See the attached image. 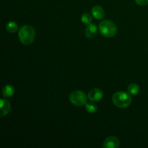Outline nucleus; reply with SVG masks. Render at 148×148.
I'll list each match as a JSON object with an SVG mask.
<instances>
[{"label": "nucleus", "mask_w": 148, "mask_h": 148, "mask_svg": "<svg viewBox=\"0 0 148 148\" xmlns=\"http://www.w3.org/2000/svg\"><path fill=\"white\" fill-rule=\"evenodd\" d=\"M119 145V140L114 136L107 137L103 143V147L104 148H118Z\"/></svg>", "instance_id": "obj_6"}, {"label": "nucleus", "mask_w": 148, "mask_h": 148, "mask_svg": "<svg viewBox=\"0 0 148 148\" xmlns=\"http://www.w3.org/2000/svg\"><path fill=\"white\" fill-rule=\"evenodd\" d=\"M19 39L25 46L32 44L36 37V30L32 26L25 25L20 29L18 33Z\"/></svg>", "instance_id": "obj_1"}, {"label": "nucleus", "mask_w": 148, "mask_h": 148, "mask_svg": "<svg viewBox=\"0 0 148 148\" xmlns=\"http://www.w3.org/2000/svg\"><path fill=\"white\" fill-rule=\"evenodd\" d=\"M69 98L71 103L76 106H82L85 105V103H87L86 94L79 90L71 92Z\"/></svg>", "instance_id": "obj_4"}, {"label": "nucleus", "mask_w": 148, "mask_h": 148, "mask_svg": "<svg viewBox=\"0 0 148 148\" xmlns=\"http://www.w3.org/2000/svg\"><path fill=\"white\" fill-rule=\"evenodd\" d=\"M85 110L88 111L89 114H95L98 111V107L94 103H88L87 102L85 105Z\"/></svg>", "instance_id": "obj_13"}, {"label": "nucleus", "mask_w": 148, "mask_h": 148, "mask_svg": "<svg viewBox=\"0 0 148 148\" xmlns=\"http://www.w3.org/2000/svg\"><path fill=\"white\" fill-rule=\"evenodd\" d=\"M92 14L97 20H101L105 16V11L101 6L95 5L92 8Z\"/></svg>", "instance_id": "obj_9"}, {"label": "nucleus", "mask_w": 148, "mask_h": 148, "mask_svg": "<svg viewBox=\"0 0 148 148\" xmlns=\"http://www.w3.org/2000/svg\"><path fill=\"white\" fill-rule=\"evenodd\" d=\"M127 91L131 95H136L140 92V87L137 84L132 83L127 88Z\"/></svg>", "instance_id": "obj_11"}, {"label": "nucleus", "mask_w": 148, "mask_h": 148, "mask_svg": "<svg viewBox=\"0 0 148 148\" xmlns=\"http://www.w3.org/2000/svg\"><path fill=\"white\" fill-rule=\"evenodd\" d=\"M112 101L114 105L120 108H125L130 106L132 101V98L130 93L125 92H116L113 95Z\"/></svg>", "instance_id": "obj_2"}, {"label": "nucleus", "mask_w": 148, "mask_h": 148, "mask_svg": "<svg viewBox=\"0 0 148 148\" xmlns=\"http://www.w3.org/2000/svg\"><path fill=\"white\" fill-rule=\"evenodd\" d=\"M100 33L106 38L114 37L117 33V27L112 21L103 20L99 24Z\"/></svg>", "instance_id": "obj_3"}, {"label": "nucleus", "mask_w": 148, "mask_h": 148, "mask_svg": "<svg viewBox=\"0 0 148 148\" xmlns=\"http://www.w3.org/2000/svg\"><path fill=\"white\" fill-rule=\"evenodd\" d=\"M88 96L91 102H97L102 99L103 92L100 88H93L89 91Z\"/></svg>", "instance_id": "obj_5"}, {"label": "nucleus", "mask_w": 148, "mask_h": 148, "mask_svg": "<svg viewBox=\"0 0 148 148\" xmlns=\"http://www.w3.org/2000/svg\"><path fill=\"white\" fill-rule=\"evenodd\" d=\"M6 29L9 33H14L18 30V25L14 21H10L6 25Z\"/></svg>", "instance_id": "obj_12"}, {"label": "nucleus", "mask_w": 148, "mask_h": 148, "mask_svg": "<svg viewBox=\"0 0 148 148\" xmlns=\"http://www.w3.org/2000/svg\"><path fill=\"white\" fill-rule=\"evenodd\" d=\"M85 36H86L88 38H93L96 36L97 33H98V27H97V25L95 24L91 23V24L88 25V27L85 28Z\"/></svg>", "instance_id": "obj_8"}, {"label": "nucleus", "mask_w": 148, "mask_h": 148, "mask_svg": "<svg viewBox=\"0 0 148 148\" xmlns=\"http://www.w3.org/2000/svg\"><path fill=\"white\" fill-rule=\"evenodd\" d=\"M81 21L85 24L90 25L92 23V17L90 14L89 13H84L81 17Z\"/></svg>", "instance_id": "obj_14"}, {"label": "nucleus", "mask_w": 148, "mask_h": 148, "mask_svg": "<svg viewBox=\"0 0 148 148\" xmlns=\"http://www.w3.org/2000/svg\"><path fill=\"white\" fill-rule=\"evenodd\" d=\"M135 1L140 6H145L148 4V0H135Z\"/></svg>", "instance_id": "obj_15"}, {"label": "nucleus", "mask_w": 148, "mask_h": 148, "mask_svg": "<svg viewBox=\"0 0 148 148\" xmlns=\"http://www.w3.org/2000/svg\"><path fill=\"white\" fill-rule=\"evenodd\" d=\"M0 104H1V113H0V116L3 117L4 116L7 115L11 111V104L10 101L7 99H1L0 100Z\"/></svg>", "instance_id": "obj_7"}, {"label": "nucleus", "mask_w": 148, "mask_h": 148, "mask_svg": "<svg viewBox=\"0 0 148 148\" xmlns=\"http://www.w3.org/2000/svg\"><path fill=\"white\" fill-rule=\"evenodd\" d=\"M14 93V88L11 85H6L2 89V94L5 98H10Z\"/></svg>", "instance_id": "obj_10"}]
</instances>
